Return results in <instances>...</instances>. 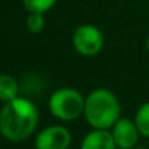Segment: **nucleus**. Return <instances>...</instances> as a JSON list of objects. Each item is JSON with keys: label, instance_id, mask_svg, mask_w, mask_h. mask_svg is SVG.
<instances>
[{"label": "nucleus", "instance_id": "f257e3e1", "mask_svg": "<svg viewBox=\"0 0 149 149\" xmlns=\"http://www.w3.org/2000/svg\"><path fill=\"white\" fill-rule=\"evenodd\" d=\"M38 120L36 106L29 100L16 97L6 101L0 110V133L10 142H22L35 132Z\"/></svg>", "mask_w": 149, "mask_h": 149}, {"label": "nucleus", "instance_id": "f03ea898", "mask_svg": "<svg viewBox=\"0 0 149 149\" xmlns=\"http://www.w3.org/2000/svg\"><path fill=\"white\" fill-rule=\"evenodd\" d=\"M84 116L91 127L109 129L119 120L120 103L110 90L97 88L86 99Z\"/></svg>", "mask_w": 149, "mask_h": 149}, {"label": "nucleus", "instance_id": "7ed1b4c3", "mask_svg": "<svg viewBox=\"0 0 149 149\" xmlns=\"http://www.w3.org/2000/svg\"><path fill=\"white\" fill-rule=\"evenodd\" d=\"M86 100L81 96L80 91L64 87L52 93L49 99V110L51 113L64 122L74 120L84 113Z\"/></svg>", "mask_w": 149, "mask_h": 149}, {"label": "nucleus", "instance_id": "20e7f679", "mask_svg": "<svg viewBox=\"0 0 149 149\" xmlns=\"http://www.w3.org/2000/svg\"><path fill=\"white\" fill-rule=\"evenodd\" d=\"M104 44L103 33L93 25H83L75 29L72 35V45L75 51L84 56L97 55Z\"/></svg>", "mask_w": 149, "mask_h": 149}, {"label": "nucleus", "instance_id": "39448f33", "mask_svg": "<svg viewBox=\"0 0 149 149\" xmlns=\"http://www.w3.org/2000/svg\"><path fill=\"white\" fill-rule=\"evenodd\" d=\"M71 133L64 126H51L39 132L35 141L36 149H68Z\"/></svg>", "mask_w": 149, "mask_h": 149}, {"label": "nucleus", "instance_id": "423d86ee", "mask_svg": "<svg viewBox=\"0 0 149 149\" xmlns=\"http://www.w3.org/2000/svg\"><path fill=\"white\" fill-rule=\"evenodd\" d=\"M113 138L116 142V146L122 149H130L138 143L139 139V130L135 122L129 119H119L113 126Z\"/></svg>", "mask_w": 149, "mask_h": 149}, {"label": "nucleus", "instance_id": "0eeeda50", "mask_svg": "<svg viewBox=\"0 0 149 149\" xmlns=\"http://www.w3.org/2000/svg\"><path fill=\"white\" fill-rule=\"evenodd\" d=\"M116 142L113 133L109 129H94L90 132L81 143V149H114Z\"/></svg>", "mask_w": 149, "mask_h": 149}, {"label": "nucleus", "instance_id": "6e6552de", "mask_svg": "<svg viewBox=\"0 0 149 149\" xmlns=\"http://www.w3.org/2000/svg\"><path fill=\"white\" fill-rule=\"evenodd\" d=\"M17 93H19L17 81L9 74H1L0 75V100L4 103L10 101L17 97Z\"/></svg>", "mask_w": 149, "mask_h": 149}, {"label": "nucleus", "instance_id": "1a4fd4ad", "mask_svg": "<svg viewBox=\"0 0 149 149\" xmlns=\"http://www.w3.org/2000/svg\"><path fill=\"white\" fill-rule=\"evenodd\" d=\"M135 123L142 136L149 138V101L142 104L135 116Z\"/></svg>", "mask_w": 149, "mask_h": 149}, {"label": "nucleus", "instance_id": "9d476101", "mask_svg": "<svg viewBox=\"0 0 149 149\" xmlns=\"http://www.w3.org/2000/svg\"><path fill=\"white\" fill-rule=\"evenodd\" d=\"M56 0H22L23 7L29 13H45L55 4Z\"/></svg>", "mask_w": 149, "mask_h": 149}, {"label": "nucleus", "instance_id": "9b49d317", "mask_svg": "<svg viewBox=\"0 0 149 149\" xmlns=\"http://www.w3.org/2000/svg\"><path fill=\"white\" fill-rule=\"evenodd\" d=\"M26 26L29 29V32L32 33H41L44 26H45V19H44V13H29L28 19H26Z\"/></svg>", "mask_w": 149, "mask_h": 149}, {"label": "nucleus", "instance_id": "f8f14e48", "mask_svg": "<svg viewBox=\"0 0 149 149\" xmlns=\"http://www.w3.org/2000/svg\"><path fill=\"white\" fill-rule=\"evenodd\" d=\"M146 45H148V51H149V36H148V42H146Z\"/></svg>", "mask_w": 149, "mask_h": 149}]
</instances>
